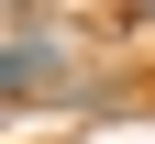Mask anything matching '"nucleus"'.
<instances>
[{
  "instance_id": "f257e3e1",
  "label": "nucleus",
  "mask_w": 155,
  "mask_h": 144,
  "mask_svg": "<svg viewBox=\"0 0 155 144\" xmlns=\"http://www.w3.org/2000/svg\"><path fill=\"white\" fill-rule=\"evenodd\" d=\"M55 78H78V45H55L45 22H11V55H0V89H11V100H55Z\"/></svg>"
},
{
  "instance_id": "f03ea898",
  "label": "nucleus",
  "mask_w": 155,
  "mask_h": 144,
  "mask_svg": "<svg viewBox=\"0 0 155 144\" xmlns=\"http://www.w3.org/2000/svg\"><path fill=\"white\" fill-rule=\"evenodd\" d=\"M144 11H155V0H144Z\"/></svg>"
}]
</instances>
